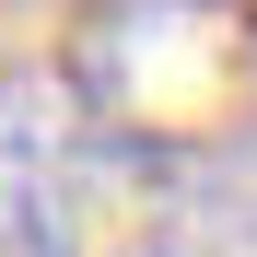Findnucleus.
Returning a JSON list of instances; mask_svg holds the SVG:
<instances>
[{
    "instance_id": "obj_1",
    "label": "nucleus",
    "mask_w": 257,
    "mask_h": 257,
    "mask_svg": "<svg viewBox=\"0 0 257 257\" xmlns=\"http://www.w3.org/2000/svg\"><path fill=\"white\" fill-rule=\"evenodd\" d=\"M70 94L94 128L141 152H222L257 128V24L245 0H82L70 24Z\"/></svg>"
},
{
    "instance_id": "obj_2",
    "label": "nucleus",
    "mask_w": 257,
    "mask_h": 257,
    "mask_svg": "<svg viewBox=\"0 0 257 257\" xmlns=\"http://www.w3.org/2000/svg\"><path fill=\"white\" fill-rule=\"evenodd\" d=\"M176 245H187V176H176V152H141L117 128H94L59 164L47 210L24 234V257H176Z\"/></svg>"
},
{
    "instance_id": "obj_3",
    "label": "nucleus",
    "mask_w": 257,
    "mask_h": 257,
    "mask_svg": "<svg viewBox=\"0 0 257 257\" xmlns=\"http://www.w3.org/2000/svg\"><path fill=\"white\" fill-rule=\"evenodd\" d=\"M82 141H94V117H82L70 70H0V257H24L35 210Z\"/></svg>"
}]
</instances>
